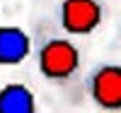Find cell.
<instances>
[{"label": "cell", "instance_id": "obj_1", "mask_svg": "<svg viewBox=\"0 0 121 113\" xmlns=\"http://www.w3.org/2000/svg\"><path fill=\"white\" fill-rule=\"evenodd\" d=\"M36 65L46 82L56 87H70L80 77L82 67V53L70 39L63 36H48L39 43L36 51Z\"/></svg>", "mask_w": 121, "mask_h": 113}, {"label": "cell", "instance_id": "obj_2", "mask_svg": "<svg viewBox=\"0 0 121 113\" xmlns=\"http://www.w3.org/2000/svg\"><path fill=\"white\" fill-rule=\"evenodd\" d=\"M87 96L102 111H121V67L102 63L87 75Z\"/></svg>", "mask_w": 121, "mask_h": 113}, {"label": "cell", "instance_id": "obj_3", "mask_svg": "<svg viewBox=\"0 0 121 113\" xmlns=\"http://www.w3.org/2000/svg\"><path fill=\"white\" fill-rule=\"evenodd\" d=\"M104 10L99 0H63L60 3V27L70 36H87L102 24Z\"/></svg>", "mask_w": 121, "mask_h": 113}, {"label": "cell", "instance_id": "obj_4", "mask_svg": "<svg viewBox=\"0 0 121 113\" xmlns=\"http://www.w3.org/2000/svg\"><path fill=\"white\" fill-rule=\"evenodd\" d=\"M32 53V39L22 27H0V65H19Z\"/></svg>", "mask_w": 121, "mask_h": 113}, {"label": "cell", "instance_id": "obj_5", "mask_svg": "<svg viewBox=\"0 0 121 113\" xmlns=\"http://www.w3.org/2000/svg\"><path fill=\"white\" fill-rule=\"evenodd\" d=\"M34 91L24 84H5L0 89V113H34Z\"/></svg>", "mask_w": 121, "mask_h": 113}]
</instances>
